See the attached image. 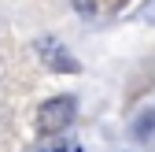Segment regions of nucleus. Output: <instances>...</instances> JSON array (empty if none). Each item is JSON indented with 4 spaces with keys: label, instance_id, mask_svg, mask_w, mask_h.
I'll list each match as a JSON object with an SVG mask.
<instances>
[{
    "label": "nucleus",
    "instance_id": "nucleus-1",
    "mask_svg": "<svg viewBox=\"0 0 155 152\" xmlns=\"http://www.w3.org/2000/svg\"><path fill=\"white\" fill-rule=\"evenodd\" d=\"M74 97H52L48 104H41V111H37V126L45 130V134H59V130H67L74 123Z\"/></svg>",
    "mask_w": 155,
    "mask_h": 152
},
{
    "label": "nucleus",
    "instance_id": "nucleus-2",
    "mask_svg": "<svg viewBox=\"0 0 155 152\" xmlns=\"http://www.w3.org/2000/svg\"><path fill=\"white\" fill-rule=\"evenodd\" d=\"M37 52H41L45 60H52V67H55V71H78L74 56H70V52H63V48H59V41H52V37H48V41H37Z\"/></svg>",
    "mask_w": 155,
    "mask_h": 152
},
{
    "label": "nucleus",
    "instance_id": "nucleus-3",
    "mask_svg": "<svg viewBox=\"0 0 155 152\" xmlns=\"http://www.w3.org/2000/svg\"><path fill=\"white\" fill-rule=\"evenodd\" d=\"M37 152H67V145L63 141H48V145H41Z\"/></svg>",
    "mask_w": 155,
    "mask_h": 152
},
{
    "label": "nucleus",
    "instance_id": "nucleus-4",
    "mask_svg": "<svg viewBox=\"0 0 155 152\" xmlns=\"http://www.w3.org/2000/svg\"><path fill=\"white\" fill-rule=\"evenodd\" d=\"M74 4L81 8V11H92V0H74Z\"/></svg>",
    "mask_w": 155,
    "mask_h": 152
},
{
    "label": "nucleus",
    "instance_id": "nucleus-5",
    "mask_svg": "<svg viewBox=\"0 0 155 152\" xmlns=\"http://www.w3.org/2000/svg\"><path fill=\"white\" fill-rule=\"evenodd\" d=\"M78 152H81V148H78Z\"/></svg>",
    "mask_w": 155,
    "mask_h": 152
}]
</instances>
